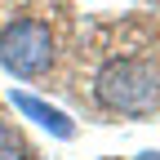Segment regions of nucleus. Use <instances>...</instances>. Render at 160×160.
I'll return each instance as SVG.
<instances>
[{
	"label": "nucleus",
	"mask_w": 160,
	"mask_h": 160,
	"mask_svg": "<svg viewBox=\"0 0 160 160\" xmlns=\"http://www.w3.org/2000/svg\"><path fill=\"white\" fill-rule=\"evenodd\" d=\"M93 93L116 116H151L160 107V71L147 58H111L98 71Z\"/></svg>",
	"instance_id": "obj_1"
},
{
	"label": "nucleus",
	"mask_w": 160,
	"mask_h": 160,
	"mask_svg": "<svg viewBox=\"0 0 160 160\" xmlns=\"http://www.w3.org/2000/svg\"><path fill=\"white\" fill-rule=\"evenodd\" d=\"M0 67L36 80L53 67V31L40 22V18H18L0 31Z\"/></svg>",
	"instance_id": "obj_2"
},
{
	"label": "nucleus",
	"mask_w": 160,
	"mask_h": 160,
	"mask_svg": "<svg viewBox=\"0 0 160 160\" xmlns=\"http://www.w3.org/2000/svg\"><path fill=\"white\" fill-rule=\"evenodd\" d=\"M9 102H13L18 111H22L27 120H36L40 129H49L53 138H62V142H67V138H76V120H71L67 111L49 107L45 98H36V93H22V89H9Z\"/></svg>",
	"instance_id": "obj_3"
},
{
	"label": "nucleus",
	"mask_w": 160,
	"mask_h": 160,
	"mask_svg": "<svg viewBox=\"0 0 160 160\" xmlns=\"http://www.w3.org/2000/svg\"><path fill=\"white\" fill-rule=\"evenodd\" d=\"M0 160H27V147L9 120H0Z\"/></svg>",
	"instance_id": "obj_4"
}]
</instances>
